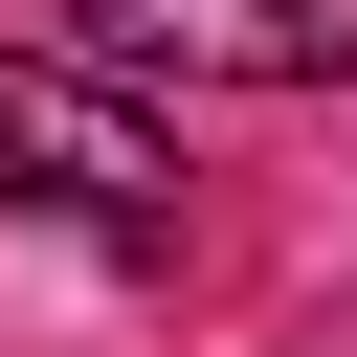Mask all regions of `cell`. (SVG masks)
<instances>
[{
    "label": "cell",
    "mask_w": 357,
    "mask_h": 357,
    "mask_svg": "<svg viewBox=\"0 0 357 357\" xmlns=\"http://www.w3.org/2000/svg\"><path fill=\"white\" fill-rule=\"evenodd\" d=\"M0 201L89 223L112 268H156V245H178V134H156L134 89H89V67H22V45H0Z\"/></svg>",
    "instance_id": "cell-1"
},
{
    "label": "cell",
    "mask_w": 357,
    "mask_h": 357,
    "mask_svg": "<svg viewBox=\"0 0 357 357\" xmlns=\"http://www.w3.org/2000/svg\"><path fill=\"white\" fill-rule=\"evenodd\" d=\"M89 45L178 89H357V0H89Z\"/></svg>",
    "instance_id": "cell-2"
}]
</instances>
